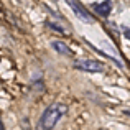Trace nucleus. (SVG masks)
I'll return each instance as SVG.
<instances>
[{
    "instance_id": "nucleus-3",
    "label": "nucleus",
    "mask_w": 130,
    "mask_h": 130,
    "mask_svg": "<svg viewBox=\"0 0 130 130\" xmlns=\"http://www.w3.org/2000/svg\"><path fill=\"white\" fill-rule=\"evenodd\" d=\"M68 3H69V7L73 8V12L77 15V18H79V20H83L84 23H92L91 13H89L87 10L84 8L83 3H81L79 0H68Z\"/></svg>"
},
{
    "instance_id": "nucleus-2",
    "label": "nucleus",
    "mask_w": 130,
    "mask_h": 130,
    "mask_svg": "<svg viewBox=\"0 0 130 130\" xmlns=\"http://www.w3.org/2000/svg\"><path fill=\"white\" fill-rule=\"evenodd\" d=\"M74 68L86 73H104V64L95 59H77L74 61Z\"/></svg>"
},
{
    "instance_id": "nucleus-1",
    "label": "nucleus",
    "mask_w": 130,
    "mask_h": 130,
    "mask_svg": "<svg viewBox=\"0 0 130 130\" xmlns=\"http://www.w3.org/2000/svg\"><path fill=\"white\" fill-rule=\"evenodd\" d=\"M68 112V107L61 102H54L50 107H46V110L43 112L41 119H40V128L43 130H50L53 128L58 122L63 119V115Z\"/></svg>"
},
{
    "instance_id": "nucleus-6",
    "label": "nucleus",
    "mask_w": 130,
    "mask_h": 130,
    "mask_svg": "<svg viewBox=\"0 0 130 130\" xmlns=\"http://www.w3.org/2000/svg\"><path fill=\"white\" fill-rule=\"evenodd\" d=\"M124 35L127 40H130V28H124Z\"/></svg>"
},
{
    "instance_id": "nucleus-5",
    "label": "nucleus",
    "mask_w": 130,
    "mask_h": 130,
    "mask_svg": "<svg viewBox=\"0 0 130 130\" xmlns=\"http://www.w3.org/2000/svg\"><path fill=\"white\" fill-rule=\"evenodd\" d=\"M51 48H54V51H58V53L61 54H66V56H71L73 54V51L68 48V44H64L63 41H51Z\"/></svg>"
},
{
    "instance_id": "nucleus-4",
    "label": "nucleus",
    "mask_w": 130,
    "mask_h": 130,
    "mask_svg": "<svg viewBox=\"0 0 130 130\" xmlns=\"http://www.w3.org/2000/svg\"><path fill=\"white\" fill-rule=\"evenodd\" d=\"M94 12L101 17H109L112 12V2L110 0H105V2H101V3H94L92 5Z\"/></svg>"
}]
</instances>
